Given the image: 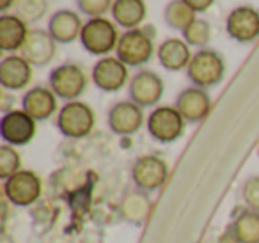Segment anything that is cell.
Instances as JSON below:
<instances>
[{"label": "cell", "instance_id": "6", "mask_svg": "<svg viewBox=\"0 0 259 243\" xmlns=\"http://www.w3.org/2000/svg\"><path fill=\"white\" fill-rule=\"evenodd\" d=\"M153 41L144 30L141 29H132L126 30L121 37H119L115 54L121 62L126 66H142L149 62L153 57Z\"/></svg>", "mask_w": 259, "mask_h": 243}, {"label": "cell", "instance_id": "8", "mask_svg": "<svg viewBox=\"0 0 259 243\" xmlns=\"http://www.w3.org/2000/svg\"><path fill=\"white\" fill-rule=\"evenodd\" d=\"M169 176V167L165 160L155 154H146L135 160L132 167V179L135 183V188H141L144 192H155L162 188Z\"/></svg>", "mask_w": 259, "mask_h": 243}, {"label": "cell", "instance_id": "27", "mask_svg": "<svg viewBox=\"0 0 259 243\" xmlns=\"http://www.w3.org/2000/svg\"><path fill=\"white\" fill-rule=\"evenodd\" d=\"M16 16L25 23L39 22L47 13V0H16Z\"/></svg>", "mask_w": 259, "mask_h": 243}, {"label": "cell", "instance_id": "17", "mask_svg": "<svg viewBox=\"0 0 259 243\" xmlns=\"http://www.w3.org/2000/svg\"><path fill=\"white\" fill-rule=\"evenodd\" d=\"M32 80V64L22 55H9L0 62V84L9 91H22Z\"/></svg>", "mask_w": 259, "mask_h": 243}, {"label": "cell", "instance_id": "30", "mask_svg": "<svg viewBox=\"0 0 259 243\" xmlns=\"http://www.w3.org/2000/svg\"><path fill=\"white\" fill-rule=\"evenodd\" d=\"M183 2L190 6L195 13H204V11H208V9L211 8L215 0H183Z\"/></svg>", "mask_w": 259, "mask_h": 243}, {"label": "cell", "instance_id": "13", "mask_svg": "<svg viewBox=\"0 0 259 243\" xmlns=\"http://www.w3.org/2000/svg\"><path fill=\"white\" fill-rule=\"evenodd\" d=\"M128 80V66L117 57H105L93 68V82L105 93H115L122 89Z\"/></svg>", "mask_w": 259, "mask_h": 243}, {"label": "cell", "instance_id": "9", "mask_svg": "<svg viewBox=\"0 0 259 243\" xmlns=\"http://www.w3.org/2000/svg\"><path fill=\"white\" fill-rule=\"evenodd\" d=\"M0 135L9 146H25L36 135V121L23 110L6 112L0 121Z\"/></svg>", "mask_w": 259, "mask_h": 243}, {"label": "cell", "instance_id": "23", "mask_svg": "<svg viewBox=\"0 0 259 243\" xmlns=\"http://www.w3.org/2000/svg\"><path fill=\"white\" fill-rule=\"evenodd\" d=\"M227 229L238 243H259V211H241Z\"/></svg>", "mask_w": 259, "mask_h": 243}, {"label": "cell", "instance_id": "24", "mask_svg": "<svg viewBox=\"0 0 259 243\" xmlns=\"http://www.w3.org/2000/svg\"><path fill=\"white\" fill-rule=\"evenodd\" d=\"M195 11L188 4H185L183 0H172L165 8V22L169 27L183 32L185 29L195 22Z\"/></svg>", "mask_w": 259, "mask_h": 243}, {"label": "cell", "instance_id": "25", "mask_svg": "<svg viewBox=\"0 0 259 243\" xmlns=\"http://www.w3.org/2000/svg\"><path fill=\"white\" fill-rule=\"evenodd\" d=\"M20 167H22V158H20L18 151L9 144L0 146V178L6 181L16 172L22 171Z\"/></svg>", "mask_w": 259, "mask_h": 243}, {"label": "cell", "instance_id": "26", "mask_svg": "<svg viewBox=\"0 0 259 243\" xmlns=\"http://www.w3.org/2000/svg\"><path fill=\"white\" fill-rule=\"evenodd\" d=\"M183 37L187 41L188 47H197L204 48L209 43V37H211V29H209V23L206 20H195L188 29L183 30Z\"/></svg>", "mask_w": 259, "mask_h": 243}, {"label": "cell", "instance_id": "18", "mask_svg": "<svg viewBox=\"0 0 259 243\" xmlns=\"http://www.w3.org/2000/svg\"><path fill=\"white\" fill-rule=\"evenodd\" d=\"M119 213H121L122 220L128 224L137 225V227L144 225L151 213V199H149L148 192L141 188L128 190L119 202Z\"/></svg>", "mask_w": 259, "mask_h": 243}, {"label": "cell", "instance_id": "2", "mask_svg": "<svg viewBox=\"0 0 259 243\" xmlns=\"http://www.w3.org/2000/svg\"><path fill=\"white\" fill-rule=\"evenodd\" d=\"M57 128L68 139H83L94 128V112L83 101H68L57 114Z\"/></svg>", "mask_w": 259, "mask_h": 243}, {"label": "cell", "instance_id": "22", "mask_svg": "<svg viewBox=\"0 0 259 243\" xmlns=\"http://www.w3.org/2000/svg\"><path fill=\"white\" fill-rule=\"evenodd\" d=\"M110 11L114 22L130 30L139 27L146 18L144 0H114Z\"/></svg>", "mask_w": 259, "mask_h": 243}, {"label": "cell", "instance_id": "15", "mask_svg": "<svg viewBox=\"0 0 259 243\" xmlns=\"http://www.w3.org/2000/svg\"><path fill=\"white\" fill-rule=\"evenodd\" d=\"M176 108L187 123H199L209 114L211 98L201 87H188L180 93L176 100Z\"/></svg>", "mask_w": 259, "mask_h": 243}, {"label": "cell", "instance_id": "3", "mask_svg": "<svg viewBox=\"0 0 259 243\" xmlns=\"http://www.w3.org/2000/svg\"><path fill=\"white\" fill-rule=\"evenodd\" d=\"M82 47L93 55H107L114 48H117L119 36L114 23L105 18H91L83 23L82 34H80Z\"/></svg>", "mask_w": 259, "mask_h": 243}, {"label": "cell", "instance_id": "14", "mask_svg": "<svg viewBox=\"0 0 259 243\" xmlns=\"http://www.w3.org/2000/svg\"><path fill=\"white\" fill-rule=\"evenodd\" d=\"M130 100L137 103L139 107H153L162 100L163 82L156 73L153 71H139L132 78L128 87Z\"/></svg>", "mask_w": 259, "mask_h": 243}, {"label": "cell", "instance_id": "32", "mask_svg": "<svg viewBox=\"0 0 259 243\" xmlns=\"http://www.w3.org/2000/svg\"><path fill=\"white\" fill-rule=\"evenodd\" d=\"M13 4H16V0H0V11H8Z\"/></svg>", "mask_w": 259, "mask_h": 243}, {"label": "cell", "instance_id": "10", "mask_svg": "<svg viewBox=\"0 0 259 243\" xmlns=\"http://www.w3.org/2000/svg\"><path fill=\"white\" fill-rule=\"evenodd\" d=\"M22 57L32 66H47L54 61L57 52V41L48 30L34 29L29 30L27 39L22 47Z\"/></svg>", "mask_w": 259, "mask_h": 243}, {"label": "cell", "instance_id": "31", "mask_svg": "<svg viewBox=\"0 0 259 243\" xmlns=\"http://www.w3.org/2000/svg\"><path fill=\"white\" fill-rule=\"evenodd\" d=\"M219 243H238V239L234 238V236H233V232H231L229 229H227V231L224 232V234L219 238Z\"/></svg>", "mask_w": 259, "mask_h": 243}, {"label": "cell", "instance_id": "29", "mask_svg": "<svg viewBox=\"0 0 259 243\" xmlns=\"http://www.w3.org/2000/svg\"><path fill=\"white\" fill-rule=\"evenodd\" d=\"M76 6L83 15L91 18H100L101 15L112 9V0H76Z\"/></svg>", "mask_w": 259, "mask_h": 243}, {"label": "cell", "instance_id": "21", "mask_svg": "<svg viewBox=\"0 0 259 243\" xmlns=\"http://www.w3.org/2000/svg\"><path fill=\"white\" fill-rule=\"evenodd\" d=\"M27 23L16 15L0 16V48L4 52L22 50L27 39Z\"/></svg>", "mask_w": 259, "mask_h": 243}, {"label": "cell", "instance_id": "7", "mask_svg": "<svg viewBox=\"0 0 259 243\" xmlns=\"http://www.w3.org/2000/svg\"><path fill=\"white\" fill-rule=\"evenodd\" d=\"M148 132L158 142H174L183 135L185 119L176 107H158L149 114Z\"/></svg>", "mask_w": 259, "mask_h": 243}, {"label": "cell", "instance_id": "16", "mask_svg": "<svg viewBox=\"0 0 259 243\" xmlns=\"http://www.w3.org/2000/svg\"><path fill=\"white\" fill-rule=\"evenodd\" d=\"M22 108L34 121H47L57 110V98H55V93L52 89L37 86L23 94Z\"/></svg>", "mask_w": 259, "mask_h": 243}, {"label": "cell", "instance_id": "28", "mask_svg": "<svg viewBox=\"0 0 259 243\" xmlns=\"http://www.w3.org/2000/svg\"><path fill=\"white\" fill-rule=\"evenodd\" d=\"M241 197L248 210L259 211V176H252L241 188Z\"/></svg>", "mask_w": 259, "mask_h": 243}, {"label": "cell", "instance_id": "19", "mask_svg": "<svg viewBox=\"0 0 259 243\" xmlns=\"http://www.w3.org/2000/svg\"><path fill=\"white\" fill-rule=\"evenodd\" d=\"M82 20L76 13L69 9H61L54 13L48 22V32L57 43H73L82 34Z\"/></svg>", "mask_w": 259, "mask_h": 243}, {"label": "cell", "instance_id": "12", "mask_svg": "<svg viewBox=\"0 0 259 243\" xmlns=\"http://www.w3.org/2000/svg\"><path fill=\"white\" fill-rule=\"evenodd\" d=\"M226 30L238 43H250L259 36V13L248 6L233 9L226 20Z\"/></svg>", "mask_w": 259, "mask_h": 243}, {"label": "cell", "instance_id": "20", "mask_svg": "<svg viewBox=\"0 0 259 243\" xmlns=\"http://www.w3.org/2000/svg\"><path fill=\"white\" fill-rule=\"evenodd\" d=\"M158 61L169 71H180L183 68H188L192 61L190 47L185 39H176V37L165 39L158 47Z\"/></svg>", "mask_w": 259, "mask_h": 243}, {"label": "cell", "instance_id": "11", "mask_svg": "<svg viewBox=\"0 0 259 243\" xmlns=\"http://www.w3.org/2000/svg\"><path fill=\"white\" fill-rule=\"evenodd\" d=\"M144 112L134 101H119L108 110V128L115 135H135L142 128Z\"/></svg>", "mask_w": 259, "mask_h": 243}, {"label": "cell", "instance_id": "1", "mask_svg": "<svg viewBox=\"0 0 259 243\" xmlns=\"http://www.w3.org/2000/svg\"><path fill=\"white\" fill-rule=\"evenodd\" d=\"M226 73V64L224 59L220 57L219 52L209 50V48H202L195 55H192V61L187 68V75L190 82L195 87H213L220 84Z\"/></svg>", "mask_w": 259, "mask_h": 243}, {"label": "cell", "instance_id": "5", "mask_svg": "<svg viewBox=\"0 0 259 243\" xmlns=\"http://www.w3.org/2000/svg\"><path fill=\"white\" fill-rule=\"evenodd\" d=\"M48 82H50V89L55 93V96L68 101H75L87 89V76L83 69L71 62H66V64L52 69Z\"/></svg>", "mask_w": 259, "mask_h": 243}, {"label": "cell", "instance_id": "4", "mask_svg": "<svg viewBox=\"0 0 259 243\" xmlns=\"http://www.w3.org/2000/svg\"><path fill=\"white\" fill-rule=\"evenodd\" d=\"M41 193L43 183L34 171H20L4 181V195L15 206H32L34 202H37Z\"/></svg>", "mask_w": 259, "mask_h": 243}]
</instances>
